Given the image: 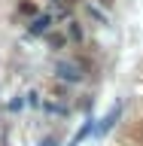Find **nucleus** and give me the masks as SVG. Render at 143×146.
<instances>
[{
	"mask_svg": "<svg viewBox=\"0 0 143 146\" xmlns=\"http://www.w3.org/2000/svg\"><path fill=\"white\" fill-rule=\"evenodd\" d=\"M40 146H58V143H55L52 137H49V140H46V143H40Z\"/></svg>",
	"mask_w": 143,
	"mask_h": 146,
	"instance_id": "obj_7",
	"label": "nucleus"
},
{
	"mask_svg": "<svg viewBox=\"0 0 143 146\" xmlns=\"http://www.w3.org/2000/svg\"><path fill=\"white\" fill-rule=\"evenodd\" d=\"M116 116H119V110H113V113H110V116H107V119H104V122L98 125V134H104V131H110V125L116 122Z\"/></svg>",
	"mask_w": 143,
	"mask_h": 146,
	"instance_id": "obj_4",
	"label": "nucleus"
},
{
	"mask_svg": "<svg viewBox=\"0 0 143 146\" xmlns=\"http://www.w3.org/2000/svg\"><path fill=\"white\" fill-rule=\"evenodd\" d=\"M55 15L52 12H43V15H34L31 18V27H27V34L31 36H40V34H49V27H52Z\"/></svg>",
	"mask_w": 143,
	"mask_h": 146,
	"instance_id": "obj_2",
	"label": "nucleus"
},
{
	"mask_svg": "<svg viewBox=\"0 0 143 146\" xmlns=\"http://www.w3.org/2000/svg\"><path fill=\"white\" fill-rule=\"evenodd\" d=\"M18 12H21V15H27V18H34V15H37V3H31V0H27V3H21V6H18Z\"/></svg>",
	"mask_w": 143,
	"mask_h": 146,
	"instance_id": "obj_5",
	"label": "nucleus"
},
{
	"mask_svg": "<svg viewBox=\"0 0 143 146\" xmlns=\"http://www.w3.org/2000/svg\"><path fill=\"white\" fill-rule=\"evenodd\" d=\"M98 3H100V6H107V9L113 6V0H98Z\"/></svg>",
	"mask_w": 143,
	"mask_h": 146,
	"instance_id": "obj_6",
	"label": "nucleus"
},
{
	"mask_svg": "<svg viewBox=\"0 0 143 146\" xmlns=\"http://www.w3.org/2000/svg\"><path fill=\"white\" fill-rule=\"evenodd\" d=\"M70 3H76V0H70Z\"/></svg>",
	"mask_w": 143,
	"mask_h": 146,
	"instance_id": "obj_8",
	"label": "nucleus"
},
{
	"mask_svg": "<svg viewBox=\"0 0 143 146\" xmlns=\"http://www.w3.org/2000/svg\"><path fill=\"white\" fill-rule=\"evenodd\" d=\"M55 76H58L61 82H82V79H85L82 67L73 64V61H58V64H55Z\"/></svg>",
	"mask_w": 143,
	"mask_h": 146,
	"instance_id": "obj_1",
	"label": "nucleus"
},
{
	"mask_svg": "<svg viewBox=\"0 0 143 146\" xmlns=\"http://www.w3.org/2000/svg\"><path fill=\"white\" fill-rule=\"evenodd\" d=\"M67 36H70L73 43L82 40V25H79V21H70V25H67Z\"/></svg>",
	"mask_w": 143,
	"mask_h": 146,
	"instance_id": "obj_3",
	"label": "nucleus"
}]
</instances>
